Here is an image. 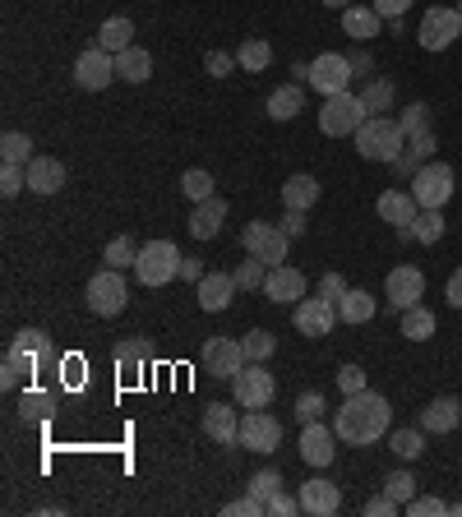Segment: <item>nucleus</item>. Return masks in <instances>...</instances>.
<instances>
[{"instance_id":"nucleus-1","label":"nucleus","mask_w":462,"mask_h":517,"mask_svg":"<svg viewBox=\"0 0 462 517\" xmlns=\"http://www.w3.org/2000/svg\"><path fill=\"white\" fill-rule=\"evenodd\" d=\"M333 430H338L342 444H352V448H370L379 444L384 434L393 430V407H389V397L384 393H352L347 402L338 407V416H333Z\"/></svg>"},{"instance_id":"nucleus-2","label":"nucleus","mask_w":462,"mask_h":517,"mask_svg":"<svg viewBox=\"0 0 462 517\" xmlns=\"http://www.w3.org/2000/svg\"><path fill=\"white\" fill-rule=\"evenodd\" d=\"M407 148V134L393 116H365V125L356 130V153L365 162H393Z\"/></svg>"},{"instance_id":"nucleus-3","label":"nucleus","mask_w":462,"mask_h":517,"mask_svg":"<svg viewBox=\"0 0 462 517\" xmlns=\"http://www.w3.org/2000/svg\"><path fill=\"white\" fill-rule=\"evenodd\" d=\"M365 102H361V93H333V97H324V111H319V130L329 134V139H347V134H356L365 125Z\"/></svg>"},{"instance_id":"nucleus-4","label":"nucleus","mask_w":462,"mask_h":517,"mask_svg":"<svg viewBox=\"0 0 462 517\" xmlns=\"http://www.w3.org/2000/svg\"><path fill=\"white\" fill-rule=\"evenodd\" d=\"M181 259H185V254L176 250L171 241H148V245H139L134 273H139L144 287H167L171 277H181Z\"/></svg>"},{"instance_id":"nucleus-5","label":"nucleus","mask_w":462,"mask_h":517,"mask_svg":"<svg viewBox=\"0 0 462 517\" xmlns=\"http://www.w3.org/2000/svg\"><path fill=\"white\" fill-rule=\"evenodd\" d=\"M407 185H412V194H416V204L421 208H444L453 199V190H458V176H453L449 162H435V157H430L426 167L416 171Z\"/></svg>"},{"instance_id":"nucleus-6","label":"nucleus","mask_w":462,"mask_h":517,"mask_svg":"<svg viewBox=\"0 0 462 517\" xmlns=\"http://www.w3.org/2000/svg\"><path fill=\"white\" fill-rule=\"evenodd\" d=\"M88 310L102 314V319H111V314H121L125 301H130V282L121 277V268H102V273L88 277Z\"/></svg>"},{"instance_id":"nucleus-7","label":"nucleus","mask_w":462,"mask_h":517,"mask_svg":"<svg viewBox=\"0 0 462 517\" xmlns=\"http://www.w3.org/2000/svg\"><path fill=\"white\" fill-rule=\"evenodd\" d=\"M241 245H245V254L264 259L268 268H278V264H287V245H292V236L282 231V222H250V227L241 231Z\"/></svg>"},{"instance_id":"nucleus-8","label":"nucleus","mask_w":462,"mask_h":517,"mask_svg":"<svg viewBox=\"0 0 462 517\" xmlns=\"http://www.w3.org/2000/svg\"><path fill=\"white\" fill-rule=\"evenodd\" d=\"M273 393H278V384H273V374L259 370V361H245L241 370H236V379H231V397H236V407H268L273 402Z\"/></svg>"},{"instance_id":"nucleus-9","label":"nucleus","mask_w":462,"mask_h":517,"mask_svg":"<svg viewBox=\"0 0 462 517\" xmlns=\"http://www.w3.org/2000/svg\"><path fill=\"white\" fill-rule=\"evenodd\" d=\"M356 79L352 61L342 56V51H324V56H315L310 61V88H315L319 97H333V93H347Z\"/></svg>"},{"instance_id":"nucleus-10","label":"nucleus","mask_w":462,"mask_h":517,"mask_svg":"<svg viewBox=\"0 0 462 517\" xmlns=\"http://www.w3.org/2000/svg\"><path fill=\"white\" fill-rule=\"evenodd\" d=\"M458 37H462V14L458 10L435 5V10L421 14V33H416V42H421L426 51H449Z\"/></svg>"},{"instance_id":"nucleus-11","label":"nucleus","mask_w":462,"mask_h":517,"mask_svg":"<svg viewBox=\"0 0 462 517\" xmlns=\"http://www.w3.org/2000/svg\"><path fill=\"white\" fill-rule=\"evenodd\" d=\"M384 296H389L393 314L412 310V305H421V296H426V273L412 264H398L389 277H384Z\"/></svg>"},{"instance_id":"nucleus-12","label":"nucleus","mask_w":462,"mask_h":517,"mask_svg":"<svg viewBox=\"0 0 462 517\" xmlns=\"http://www.w3.org/2000/svg\"><path fill=\"white\" fill-rule=\"evenodd\" d=\"M292 324L301 337H329L333 324H338V305L324 301V296H305V301H296Z\"/></svg>"},{"instance_id":"nucleus-13","label":"nucleus","mask_w":462,"mask_h":517,"mask_svg":"<svg viewBox=\"0 0 462 517\" xmlns=\"http://www.w3.org/2000/svg\"><path fill=\"white\" fill-rule=\"evenodd\" d=\"M338 430H333V425H324V421H310L301 430V462L305 467H315V471H324L333 462V457H338Z\"/></svg>"},{"instance_id":"nucleus-14","label":"nucleus","mask_w":462,"mask_h":517,"mask_svg":"<svg viewBox=\"0 0 462 517\" xmlns=\"http://www.w3.org/2000/svg\"><path fill=\"white\" fill-rule=\"evenodd\" d=\"M111 79H121V74H116V56H111V51L88 47L84 56L74 61V84L88 88V93H102Z\"/></svg>"},{"instance_id":"nucleus-15","label":"nucleus","mask_w":462,"mask_h":517,"mask_svg":"<svg viewBox=\"0 0 462 517\" xmlns=\"http://www.w3.org/2000/svg\"><path fill=\"white\" fill-rule=\"evenodd\" d=\"M199 365H204L213 379H236V370L245 365V347L236 337H213V342H204V351H199Z\"/></svg>"},{"instance_id":"nucleus-16","label":"nucleus","mask_w":462,"mask_h":517,"mask_svg":"<svg viewBox=\"0 0 462 517\" xmlns=\"http://www.w3.org/2000/svg\"><path fill=\"white\" fill-rule=\"evenodd\" d=\"M236 444H245L250 453H273V448L282 444L278 416H268V411H245L241 416V439H236Z\"/></svg>"},{"instance_id":"nucleus-17","label":"nucleus","mask_w":462,"mask_h":517,"mask_svg":"<svg viewBox=\"0 0 462 517\" xmlns=\"http://www.w3.org/2000/svg\"><path fill=\"white\" fill-rule=\"evenodd\" d=\"M264 296H268L273 305H296V301H305V273H301V268H287V264L268 268Z\"/></svg>"},{"instance_id":"nucleus-18","label":"nucleus","mask_w":462,"mask_h":517,"mask_svg":"<svg viewBox=\"0 0 462 517\" xmlns=\"http://www.w3.org/2000/svg\"><path fill=\"white\" fill-rule=\"evenodd\" d=\"M375 213H379V222H389L393 231H402V227H412V222H416L421 204H416L412 190H384L375 199Z\"/></svg>"},{"instance_id":"nucleus-19","label":"nucleus","mask_w":462,"mask_h":517,"mask_svg":"<svg viewBox=\"0 0 462 517\" xmlns=\"http://www.w3.org/2000/svg\"><path fill=\"white\" fill-rule=\"evenodd\" d=\"M296 499H301V513H310V517H333L342 508V490L333 481H324V476L305 481Z\"/></svg>"},{"instance_id":"nucleus-20","label":"nucleus","mask_w":462,"mask_h":517,"mask_svg":"<svg viewBox=\"0 0 462 517\" xmlns=\"http://www.w3.org/2000/svg\"><path fill=\"white\" fill-rule=\"evenodd\" d=\"M236 277L231 273H204L195 282V296H199V310H208V314H222L231 305V296H236Z\"/></svg>"},{"instance_id":"nucleus-21","label":"nucleus","mask_w":462,"mask_h":517,"mask_svg":"<svg viewBox=\"0 0 462 517\" xmlns=\"http://www.w3.org/2000/svg\"><path fill=\"white\" fill-rule=\"evenodd\" d=\"M462 425V402L458 397H435L421 407V430L426 434H453Z\"/></svg>"},{"instance_id":"nucleus-22","label":"nucleus","mask_w":462,"mask_h":517,"mask_svg":"<svg viewBox=\"0 0 462 517\" xmlns=\"http://www.w3.org/2000/svg\"><path fill=\"white\" fill-rule=\"evenodd\" d=\"M204 434L213 444H236V439H241V416H236V407L213 402V407L204 411Z\"/></svg>"},{"instance_id":"nucleus-23","label":"nucleus","mask_w":462,"mask_h":517,"mask_svg":"<svg viewBox=\"0 0 462 517\" xmlns=\"http://www.w3.org/2000/svg\"><path fill=\"white\" fill-rule=\"evenodd\" d=\"M222 222H227V199H204V204H195V213H190V236L195 241H213L222 231Z\"/></svg>"},{"instance_id":"nucleus-24","label":"nucleus","mask_w":462,"mask_h":517,"mask_svg":"<svg viewBox=\"0 0 462 517\" xmlns=\"http://www.w3.org/2000/svg\"><path fill=\"white\" fill-rule=\"evenodd\" d=\"M28 190L33 194L65 190V162L61 157H33V162H28Z\"/></svg>"},{"instance_id":"nucleus-25","label":"nucleus","mask_w":462,"mask_h":517,"mask_svg":"<svg viewBox=\"0 0 462 517\" xmlns=\"http://www.w3.org/2000/svg\"><path fill=\"white\" fill-rule=\"evenodd\" d=\"M14 347H19L28 361H33L37 374L56 365V347H51V337L42 333V328H24V333H14Z\"/></svg>"},{"instance_id":"nucleus-26","label":"nucleus","mask_w":462,"mask_h":517,"mask_svg":"<svg viewBox=\"0 0 462 517\" xmlns=\"http://www.w3.org/2000/svg\"><path fill=\"white\" fill-rule=\"evenodd\" d=\"M379 28H384V19L375 14V5H347V10H342V33L356 37V42L379 37Z\"/></svg>"},{"instance_id":"nucleus-27","label":"nucleus","mask_w":462,"mask_h":517,"mask_svg":"<svg viewBox=\"0 0 462 517\" xmlns=\"http://www.w3.org/2000/svg\"><path fill=\"white\" fill-rule=\"evenodd\" d=\"M375 310H379V305H375V296H370L365 287H347V296L338 301V319H342V324H352V328L370 324Z\"/></svg>"},{"instance_id":"nucleus-28","label":"nucleus","mask_w":462,"mask_h":517,"mask_svg":"<svg viewBox=\"0 0 462 517\" xmlns=\"http://www.w3.org/2000/svg\"><path fill=\"white\" fill-rule=\"evenodd\" d=\"M319 194H324V190H319V181L301 171V176H287V185H282V204H287V208H301V213H310V208L319 204Z\"/></svg>"},{"instance_id":"nucleus-29","label":"nucleus","mask_w":462,"mask_h":517,"mask_svg":"<svg viewBox=\"0 0 462 517\" xmlns=\"http://www.w3.org/2000/svg\"><path fill=\"white\" fill-rule=\"evenodd\" d=\"M398 333L407 337V342H430V337L439 333V319L426 310V305H412V310H402Z\"/></svg>"},{"instance_id":"nucleus-30","label":"nucleus","mask_w":462,"mask_h":517,"mask_svg":"<svg viewBox=\"0 0 462 517\" xmlns=\"http://www.w3.org/2000/svg\"><path fill=\"white\" fill-rule=\"evenodd\" d=\"M301 111H305L301 84H282V88H273V93H268V116H273V121H296Z\"/></svg>"},{"instance_id":"nucleus-31","label":"nucleus","mask_w":462,"mask_h":517,"mask_svg":"<svg viewBox=\"0 0 462 517\" xmlns=\"http://www.w3.org/2000/svg\"><path fill=\"white\" fill-rule=\"evenodd\" d=\"M116 74H121V79H130V84H148V79H153V56H148L144 47L116 51Z\"/></svg>"},{"instance_id":"nucleus-32","label":"nucleus","mask_w":462,"mask_h":517,"mask_svg":"<svg viewBox=\"0 0 462 517\" xmlns=\"http://www.w3.org/2000/svg\"><path fill=\"white\" fill-rule=\"evenodd\" d=\"M93 47H102V51H125V47H134V24L125 19V14H116V19H107V24L98 28V42Z\"/></svg>"},{"instance_id":"nucleus-33","label":"nucleus","mask_w":462,"mask_h":517,"mask_svg":"<svg viewBox=\"0 0 462 517\" xmlns=\"http://www.w3.org/2000/svg\"><path fill=\"white\" fill-rule=\"evenodd\" d=\"M389 448H393V457H402V462H416V457L426 453V430H421V425L389 430Z\"/></svg>"},{"instance_id":"nucleus-34","label":"nucleus","mask_w":462,"mask_h":517,"mask_svg":"<svg viewBox=\"0 0 462 517\" xmlns=\"http://www.w3.org/2000/svg\"><path fill=\"white\" fill-rule=\"evenodd\" d=\"M268 61H273V47H268L264 37H245L241 47H236V65H241V70H250V74L268 70Z\"/></svg>"},{"instance_id":"nucleus-35","label":"nucleus","mask_w":462,"mask_h":517,"mask_svg":"<svg viewBox=\"0 0 462 517\" xmlns=\"http://www.w3.org/2000/svg\"><path fill=\"white\" fill-rule=\"evenodd\" d=\"M412 231H416V245H439L444 241V208H421Z\"/></svg>"},{"instance_id":"nucleus-36","label":"nucleus","mask_w":462,"mask_h":517,"mask_svg":"<svg viewBox=\"0 0 462 517\" xmlns=\"http://www.w3.org/2000/svg\"><path fill=\"white\" fill-rule=\"evenodd\" d=\"M241 347H245V361H259L264 365L273 351H278V337L268 333V328H250V333L241 337Z\"/></svg>"},{"instance_id":"nucleus-37","label":"nucleus","mask_w":462,"mask_h":517,"mask_svg":"<svg viewBox=\"0 0 462 517\" xmlns=\"http://www.w3.org/2000/svg\"><path fill=\"white\" fill-rule=\"evenodd\" d=\"M0 157H5V162H14V167H28V162H33V139H28V134H19V130H10L5 139H0Z\"/></svg>"},{"instance_id":"nucleus-38","label":"nucleus","mask_w":462,"mask_h":517,"mask_svg":"<svg viewBox=\"0 0 462 517\" xmlns=\"http://www.w3.org/2000/svg\"><path fill=\"white\" fill-rule=\"evenodd\" d=\"M282 490H287V481H282V471H273V467H264V471H255V476H250V494H255L264 508H268V499H273V494H282Z\"/></svg>"},{"instance_id":"nucleus-39","label":"nucleus","mask_w":462,"mask_h":517,"mask_svg":"<svg viewBox=\"0 0 462 517\" xmlns=\"http://www.w3.org/2000/svg\"><path fill=\"white\" fill-rule=\"evenodd\" d=\"M361 102L370 116H379V111H389L393 107V84L389 79H370V84L361 88Z\"/></svg>"},{"instance_id":"nucleus-40","label":"nucleus","mask_w":462,"mask_h":517,"mask_svg":"<svg viewBox=\"0 0 462 517\" xmlns=\"http://www.w3.org/2000/svg\"><path fill=\"white\" fill-rule=\"evenodd\" d=\"M398 125H402V134L412 139V134H426L430 130V107L426 102H407L402 107V116H398Z\"/></svg>"},{"instance_id":"nucleus-41","label":"nucleus","mask_w":462,"mask_h":517,"mask_svg":"<svg viewBox=\"0 0 462 517\" xmlns=\"http://www.w3.org/2000/svg\"><path fill=\"white\" fill-rule=\"evenodd\" d=\"M181 194L185 199H195V204H204V199H213V176L208 171H185L181 176Z\"/></svg>"},{"instance_id":"nucleus-42","label":"nucleus","mask_w":462,"mask_h":517,"mask_svg":"<svg viewBox=\"0 0 462 517\" xmlns=\"http://www.w3.org/2000/svg\"><path fill=\"white\" fill-rule=\"evenodd\" d=\"M236 287L241 291H255V287H264V277H268V264L264 259H255V254H250V259H241V268H236Z\"/></svg>"},{"instance_id":"nucleus-43","label":"nucleus","mask_w":462,"mask_h":517,"mask_svg":"<svg viewBox=\"0 0 462 517\" xmlns=\"http://www.w3.org/2000/svg\"><path fill=\"white\" fill-rule=\"evenodd\" d=\"M102 259H107V268H134V259H139V245H134L130 236H116V241L107 245V254H102Z\"/></svg>"},{"instance_id":"nucleus-44","label":"nucleus","mask_w":462,"mask_h":517,"mask_svg":"<svg viewBox=\"0 0 462 517\" xmlns=\"http://www.w3.org/2000/svg\"><path fill=\"white\" fill-rule=\"evenodd\" d=\"M51 411H56V397L51 393H24V402H19V416H24V421H47Z\"/></svg>"},{"instance_id":"nucleus-45","label":"nucleus","mask_w":462,"mask_h":517,"mask_svg":"<svg viewBox=\"0 0 462 517\" xmlns=\"http://www.w3.org/2000/svg\"><path fill=\"white\" fill-rule=\"evenodd\" d=\"M144 361H148V342H144V337H130V342H121V347H116V365H121L125 374L139 370Z\"/></svg>"},{"instance_id":"nucleus-46","label":"nucleus","mask_w":462,"mask_h":517,"mask_svg":"<svg viewBox=\"0 0 462 517\" xmlns=\"http://www.w3.org/2000/svg\"><path fill=\"white\" fill-rule=\"evenodd\" d=\"M402 508H407V517H444V513H449V504H444V499H435V494H421V490H416Z\"/></svg>"},{"instance_id":"nucleus-47","label":"nucleus","mask_w":462,"mask_h":517,"mask_svg":"<svg viewBox=\"0 0 462 517\" xmlns=\"http://www.w3.org/2000/svg\"><path fill=\"white\" fill-rule=\"evenodd\" d=\"M384 494L398 499V504H407V499L416 494V476L412 471H389V476H384Z\"/></svg>"},{"instance_id":"nucleus-48","label":"nucleus","mask_w":462,"mask_h":517,"mask_svg":"<svg viewBox=\"0 0 462 517\" xmlns=\"http://www.w3.org/2000/svg\"><path fill=\"white\" fill-rule=\"evenodd\" d=\"M19 190H28V167H14V162H5V167H0V194H5V199H14Z\"/></svg>"},{"instance_id":"nucleus-49","label":"nucleus","mask_w":462,"mask_h":517,"mask_svg":"<svg viewBox=\"0 0 462 517\" xmlns=\"http://www.w3.org/2000/svg\"><path fill=\"white\" fill-rule=\"evenodd\" d=\"M296 416H301V425L324 421V397H319V393H301V397H296Z\"/></svg>"},{"instance_id":"nucleus-50","label":"nucleus","mask_w":462,"mask_h":517,"mask_svg":"<svg viewBox=\"0 0 462 517\" xmlns=\"http://www.w3.org/2000/svg\"><path fill=\"white\" fill-rule=\"evenodd\" d=\"M338 388H342V397L365 393V370H361V365H342V370H338Z\"/></svg>"},{"instance_id":"nucleus-51","label":"nucleus","mask_w":462,"mask_h":517,"mask_svg":"<svg viewBox=\"0 0 462 517\" xmlns=\"http://www.w3.org/2000/svg\"><path fill=\"white\" fill-rule=\"evenodd\" d=\"M319 296L338 305L342 296H347V277H342V273H324V277H319Z\"/></svg>"},{"instance_id":"nucleus-52","label":"nucleus","mask_w":462,"mask_h":517,"mask_svg":"<svg viewBox=\"0 0 462 517\" xmlns=\"http://www.w3.org/2000/svg\"><path fill=\"white\" fill-rule=\"evenodd\" d=\"M375 5L379 19H389V24H402V14L412 10V0H370Z\"/></svg>"},{"instance_id":"nucleus-53","label":"nucleus","mask_w":462,"mask_h":517,"mask_svg":"<svg viewBox=\"0 0 462 517\" xmlns=\"http://www.w3.org/2000/svg\"><path fill=\"white\" fill-rule=\"evenodd\" d=\"M296 513H301V499H292L287 490L268 499V517H296Z\"/></svg>"},{"instance_id":"nucleus-54","label":"nucleus","mask_w":462,"mask_h":517,"mask_svg":"<svg viewBox=\"0 0 462 517\" xmlns=\"http://www.w3.org/2000/svg\"><path fill=\"white\" fill-rule=\"evenodd\" d=\"M264 513H268V508L259 504L255 494H245L241 504H227V508H222V517H264Z\"/></svg>"},{"instance_id":"nucleus-55","label":"nucleus","mask_w":462,"mask_h":517,"mask_svg":"<svg viewBox=\"0 0 462 517\" xmlns=\"http://www.w3.org/2000/svg\"><path fill=\"white\" fill-rule=\"evenodd\" d=\"M231 65H236V56H227V51H208L204 56V70L213 74V79H227Z\"/></svg>"},{"instance_id":"nucleus-56","label":"nucleus","mask_w":462,"mask_h":517,"mask_svg":"<svg viewBox=\"0 0 462 517\" xmlns=\"http://www.w3.org/2000/svg\"><path fill=\"white\" fill-rule=\"evenodd\" d=\"M407 148H412L416 157H421V162H430V157H435V130H426V134H412V139H407Z\"/></svg>"},{"instance_id":"nucleus-57","label":"nucleus","mask_w":462,"mask_h":517,"mask_svg":"<svg viewBox=\"0 0 462 517\" xmlns=\"http://www.w3.org/2000/svg\"><path fill=\"white\" fill-rule=\"evenodd\" d=\"M398 508H402L398 499H389V494H379V499H370V504H365L361 513H365V517H398Z\"/></svg>"},{"instance_id":"nucleus-58","label":"nucleus","mask_w":462,"mask_h":517,"mask_svg":"<svg viewBox=\"0 0 462 517\" xmlns=\"http://www.w3.org/2000/svg\"><path fill=\"white\" fill-rule=\"evenodd\" d=\"M282 231H287L292 241H296V236H305V213H301V208H287V217H282Z\"/></svg>"},{"instance_id":"nucleus-59","label":"nucleus","mask_w":462,"mask_h":517,"mask_svg":"<svg viewBox=\"0 0 462 517\" xmlns=\"http://www.w3.org/2000/svg\"><path fill=\"white\" fill-rule=\"evenodd\" d=\"M444 296H449V305H453V310H462V268L449 277V287H444Z\"/></svg>"},{"instance_id":"nucleus-60","label":"nucleus","mask_w":462,"mask_h":517,"mask_svg":"<svg viewBox=\"0 0 462 517\" xmlns=\"http://www.w3.org/2000/svg\"><path fill=\"white\" fill-rule=\"evenodd\" d=\"M181 277L185 282H199V277H204V264H199V259H181Z\"/></svg>"},{"instance_id":"nucleus-61","label":"nucleus","mask_w":462,"mask_h":517,"mask_svg":"<svg viewBox=\"0 0 462 517\" xmlns=\"http://www.w3.org/2000/svg\"><path fill=\"white\" fill-rule=\"evenodd\" d=\"M347 61H352V70H356V74H361V70H370V65H375V61H370V51H356V56H347Z\"/></svg>"},{"instance_id":"nucleus-62","label":"nucleus","mask_w":462,"mask_h":517,"mask_svg":"<svg viewBox=\"0 0 462 517\" xmlns=\"http://www.w3.org/2000/svg\"><path fill=\"white\" fill-rule=\"evenodd\" d=\"M319 5H324V10H347L352 0H319Z\"/></svg>"},{"instance_id":"nucleus-63","label":"nucleus","mask_w":462,"mask_h":517,"mask_svg":"<svg viewBox=\"0 0 462 517\" xmlns=\"http://www.w3.org/2000/svg\"><path fill=\"white\" fill-rule=\"evenodd\" d=\"M449 517H462V504H449Z\"/></svg>"},{"instance_id":"nucleus-64","label":"nucleus","mask_w":462,"mask_h":517,"mask_svg":"<svg viewBox=\"0 0 462 517\" xmlns=\"http://www.w3.org/2000/svg\"><path fill=\"white\" fill-rule=\"evenodd\" d=\"M458 14H462V0H458Z\"/></svg>"}]
</instances>
